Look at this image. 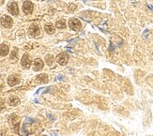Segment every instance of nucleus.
<instances>
[{
	"mask_svg": "<svg viewBox=\"0 0 153 136\" xmlns=\"http://www.w3.org/2000/svg\"><path fill=\"white\" fill-rule=\"evenodd\" d=\"M69 25H70V28H72L73 30H74V31H79L81 29V27H82L81 22L78 19H75V18H73V19L70 20Z\"/></svg>",
	"mask_w": 153,
	"mask_h": 136,
	"instance_id": "1",
	"label": "nucleus"
},
{
	"mask_svg": "<svg viewBox=\"0 0 153 136\" xmlns=\"http://www.w3.org/2000/svg\"><path fill=\"white\" fill-rule=\"evenodd\" d=\"M0 23H1V25L6 27V28H10V27L12 26V24H13V21L12 19L9 17V16L8 15H4L3 17L1 18V20H0Z\"/></svg>",
	"mask_w": 153,
	"mask_h": 136,
	"instance_id": "2",
	"label": "nucleus"
},
{
	"mask_svg": "<svg viewBox=\"0 0 153 136\" xmlns=\"http://www.w3.org/2000/svg\"><path fill=\"white\" fill-rule=\"evenodd\" d=\"M57 61L59 65H61V66H65L68 61H69V56H68V54L66 53H61V54H59L57 57Z\"/></svg>",
	"mask_w": 153,
	"mask_h": 136,
	"instance_id": "3",
	"label": "nucleus"
},
{
	"mask_svg": "<svg viewBox=\"0 0 153 136\" xmlns=\"http://www.w3.org/2000/svg\"><path fill=\"white\" fill-rule=\"evenodd\" d=\"M8 10L9 12V13L12 14L13 16H17L19 14V8H18L17 3L16 2L9 3L8 6Z\"/></svg>",
	"mask_w": 153,
	"mask_h": 136,
	"instance_id": "4",
	"label": "nucleus"
},
{
	"mask_svg": "<svg viewBox=\"0 0 153 136\" xmlns=\"http://www.w3.org/2000/svg\"><path fill=\"white\" fill-rule=\"evenodd\" d=\"M33 9H34V5L30 1H25L23 4V12L25 14H31L33 12Z\"/></svg>",
	"mask_w": 153,
	"mask_h": 136,
	"instance_id": "5",
	"label": "nucleus"
},
{
	"mask_svg": "<svg viewBox=\"0 0 153 136\" xmlns=\"http://www.w3.org/2000/svg\"><path fill=\"white\" fill-rule=\"evenodd\" d=\"M41 34V28L39 25H33L29 27V35L32 37H37Z\"/></svg>",
	"mask_w": 153,
	"mask_h": 136,
	"instance_id": "6",
	"label": "nucleus"
},
{
	"mask_svg": "<svg viewBox=\"0 0 153 136\" xmlns=\"http://www.w3.org/2000/svg\"><path fill=\"white\" fill-rule=\"evenodd\" d=\"M22 65H23L24 68H26V69H28L31 66V60L28 56V54H25L23 56V58H22Z\"/></svg>",
	"mask_w": 153,
	"mask_h": 136,
	"instance_id": "7",
	"label": "nucleus"
},
{
	"mask_svg": "<svg viewBox=\"0 0 153 136\" xmlns=\"http://www.w3.org/2000/svg\"><path fill=\"white\" fill-rule=\"evenodd\" d=\"M19 82H20L19 78L17 77V76H15V75L9 76V79H8V84H9V86H13L15 85H17Z\"/></svg>",
	"mask_w": 153,
	"mask_h": 136,
	"instance_id": "8",
	"label": "nucleus"
},
{
	"mask_svg": "<svg viewBox=\"0 0 153 136\" xmlns=\"http://www.w3.org/2000/svg\"><path fill=\"white\" fill-rule=\"evenodd\" d=\"M43 66H44V64H43V61L41 60V59L38 58L34 61V70H36V72L41 70L43 68Z\"/></svg>",
	"mask_w": 153,
	"mask_h": 136,
	"instance_id": "9",
	"label": "nucleus"
},
{
	"mask_svg": "<svg viewBox=\"0 0 153 136\" xmlns=\"http://www.w3.org/2000/svg\"><path fill=\"white\" fill-rule=\"evenodd\" d=\"M48 75L45 73H42L37 76V82H39L41 84H46L48 83Z\"/></svg>",
	"mask_w": 153,
	"mask_h": 136,
	"instance_id": "10",
	"label": "nucleus"
},
{
	"mask_svg": "<svg viewBox=\"0 0 153 136\" xmlns=\"http://www.w3.org/2000/svg\"><path fill=\"white\" fill-rule=\"evenodd\" d=\"M20 103V99L18 97H15V96H12V97H9V104L10 106H16V105H18Z\"/></svg>",
	"mask_w": 153,
	"mask_h": 136,
	"instance_id": "11",
	"label": "nucleus"
},
{
	"mask_svg": "<svg viewBox=\"0 0 153 136\" xmlns=\"http://www.w3.org/2000/svg\"><path fill=\"white\" fill-rule=\"evenodd\" d=\"M9 49L6 44H0V56H6L9 54Z\"/></svg>",
	"mask_w": 153,
	"mask_h": 136,
	"instance_id": "12",
	"label": "nucleus"
},
{
	"mask_svg": "<svg viewBox=\"0 0 153 136\" xmlns=\"http://www.w3.org/2000/svg\"><path fill=\"white\" fill-rule=\"evenodd\" d=\"M44 29L48 34H54V27L52 24H47L44 26Z\"/></svg>",
	"mask_w": 153,
	"mask_h": 136,
	"instance_id": "13",
	"label": "nucleus"
},
{
	"mask_svg": "<svg viewBox=\"0 0 153 136\" xmlns=\"http://www.w3.org/2000/svg\"><path fill=\"white\" fill-rule=\"evenodd\" d=\"M56 26L57 27V28H60V29H63L66 27V21L65 20H59L57 22V24H56Z\"/></svg>",
	"mask_w": 153,
	"mask_h": 136,
	"instance_id": "14",
	"label": "nucleus"
},
{
	"mask_svg": "<svg viewBox=\"0 0 153 136\" xmlns=\"http://www.w3.org/2000/svg\"><path fill=\"white\" fill-rule=\"evenodd\" d=\"M18 120H19V117L16 116V115H12L9 116V121L12 125H15V126H17L18 125Z\"/></svg>",
	"mask_w": 153,
	"mask_h": 136,
	"instance_id": "15",
	"label": "nucleus"
},
{
	"mask_svg": "<svg viewBox=\"0 0 153 136\" xmlns=\"http://www.w3.org/2000/svg\"><path fill=\"white\" fill-rule=\"evenodd\" d=\"M46 63H47L48 66H52L53 63H54V56H50V54H49V56H46Z\"/></svg>",
	"mask_w": 153,
	"mask_h": 136,
	"instance_id": "16",
	"label": "nucleus"
},
{
	"mask_svg": "<svg viewBox=\"0 0 153 136\" xmlns=\"http://www.w3.org/2000/svg\"><path fill=\"white\" fill-rule=\"evenodd\" d=\"M16 57H17V50L14 49V50L12 51V56H10V58H12V60H15Z\"/></svg>",
	"mask_w": 153,
	"mask_h": 136,
	"instance_id": "17",
	"label": "nucleus"
},
{
	"mask_svg": "<svg viewBox=\"0 0 153 136\" xmlns=\"http://www.w3.org/2000/svg\"><path fill=\"white\" fill-rule=\"evenodd\" d=\"M5 109V102L3 100H0V110H3Z\"/></svg>",
	"mask_w": 153,
	"mask_h": 136,
	"instance_id": "18",
	"label": "nucleus"
},
{
	"mask_svg": "<svg viewBox=\"0 0 153 136\" xmlns=\"http://www.w3.org/2000/svg\"><path fill=\"white\" fill-rule=\"evenodd\" d=\"M48 117L50 118L51 120H54V116H53L52 115H50V114H48Z\"/></svg>",
	"mask_w": 153,
	"mask_h": 136,
	"instance_id": "19",
	"label": "nucleus"
},
{
	"mask_svg": "<svg viewBox=\"0 0 153 136\" xmlns=\"http://www.w3.org/2000/svg\"><path fill=\"white\" fill-rule=\"evenodd\" d=\"M52 135H54V136H58V134H57L56 132H52Z\"/></svg>",
	"mask_w": 153,
	"mask_h": 136,
	"instance_id": "20",
	"label": "nucleus"
},
{
	"mask_svg": "<svg viewBox=\"0 0 153 136\" xmlns=\"http://www.w3.org/2000/svg\"><path fill=\"white\" fill-rule=\"evenodd\" d=\"M58 79H59V80H62V79H63V77H62V76H61V75H60V76H59V77H58Z\"/></svg>",
	"mask_w": 153,
	"mask_h": 136,
	"instance_id": "21",
	"label": "nucleus"
}]
</instances>
